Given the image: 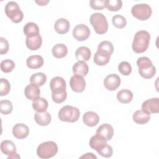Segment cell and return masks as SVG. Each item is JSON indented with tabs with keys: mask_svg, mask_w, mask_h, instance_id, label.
Segmentation results:
<instances>
[{
	"mask_svg": "<svg viewBox=\"0 0 159 159\" xmlns=\"http://www.w3.org/2000/svg\"><path fill=\"white\" fill-rule=\"evenodd\" d=\"M150 40V35L146 30H139L134 35L132 47L134 52L141 53L147 50Z\"/></svg>",
	"mask_w": 159,
	"mask_h": 159,
	"instance_id": "cell-1",
	"label": "cell"
},
{
	"mask_svg": "<svg viewBox=\"0 0 159 159\" xmlns=\"http://www.w3.org/2000/svg\"><path fill=\"white\" fill-rule=\"evenodd\" d=\"M137 65L139 74L145 79L152 78L156 73V68L148 57H142L139 58L137 60Z\"/></svg>",
	"mask_w": 159,
	"mask_h": 159,
	"instance_id": "cell-2",
	"label": "cell"
},
{
	"mask_svg": "<svg viewBox=\"0 0 159 159\" xmlns=\"http://www.w3.org/2000/svg\"><path fill=\"white\" fill-rule=\"evenodd\" d=\"M89 20L97 34L102 35L107 31L108 23L106 17L102 13L95 12L92 14Z\"/></svg>",
	"mask_w": 159,
	"mask_h": 159,
	"instance_id": "cell-3",
	"label": "cell"
},
{
	"mask_svg": "<svg viewBox=\"0 0 159 159\" xmlns=\"http://www.w3.org/2000/svg\"><path fill=\"white\" fill-rule=\"evenodd\" d=\"M58 152V146L55 142L47 141L40 143L37 148V154L42 159L54 157Z\"/></svg>",
	"mask_w": 159,
	"mask_h": 159,
	"instance_id": "cell-4",
	"label": "cell"
},
{
	"mask_svg": "<svg viewBox=\"0 0 159 159\" xmlns=\"http://www.w3.org/2000/svg\"><path fill=\"white\" fill-rule=\"evenodd\" d=\"M80 116L79 109L75 107L66 105L61 107L58 112V118L63 122H76Z\"/></svg>",
	"mask_w": 159,
	"mask_h": 159,
	"instance_id": "cell-5",
	"label": "cell"
},
{
	"mask_svg": "<svg viewBox=\"0 0 159 159\" xmlns=\"http://www.w3.org/2000/svg\"><path fill=\"white\" fill-rule=\"evenodd\" d=\"M6 15L14 23H19L22 21L24 14L19 5L14 1L7 2L5 6Z\"/></svg>",
	"mask_w": 159,
	"mask_h": 159,
	"instance_id": "cell-6",
	"label": "cell"
},
{
	"mask_svg": "<svg viewBox=\"0 0 159 159\" xmlns=\"http://www.w3.org/2000/svg\"><path fill=\"white\" fill-rule=\"evenodd\" d=\"M132 16L140 20H145L152 15V10L147 4H137L134 5L131 9Z\"/></svg>",
	"mask_w": 159,
	"mask_h": 159,
	"instance_id": "cell-7",
	"label": "cell"
},
{
	"mask_svg": "<svg viewBox=\"0 0 159 159\" xmlns=\"http://www.w3.org/2000/svg\"><path fill=\"white\" fill-rule=\"evenodd\" d=\"M1 152L7 155V158H20V156L16 152V147L13 142L8 140H3L1 143Z\"/></svg>",
	"mask_w": 159,
	"mask_h": 159,
	"instance_id": "cell-8",
	"label": "cell"
},
{
	"mask_svg": "<svg viewBox=\"0 0 159 159\" xmlns=\"http://www.w3.org/2000/svg\"><path fill=\"white\" fill-rule=\"evenodd\" d=\"M73 37L78 41L86 40L90 35L89 27L84 24H78L73 30Z\"/></svg>",
	"mask_w": 159,
	"mask_h": 159,
	"instance_id": "cell-9",
	"label": "cell"
},
{
	"mask_svg": "<svg viewBox=\"0 0 159 159\" xmlns=\"http://www.w3.org/2000/svg\"><path fill=\"white\" fill-rule=\"evenodd\" d=\"M142 110L149 114L158 113L159 98H153L145 101L142 104Z\"/></svg>",
	"mask_w": 159,
	"mask_h": 159,
	"instance_id": "cell-10",
	"label": "cell"
},
{
	"mask_svg": "<svg viewBox=\"0 0 159 159\" xmlns=\"http://www.w3.org/2000/svg\"><path fill=\"white\" fill-rule=\"evenodd\" d=\"M70 85L71 89L76 93H82L86 87V82L83 76L74 75L70 80Z\"/></svg>",
	"mask_w": 159,
	"mask_h": 159,
	"instance_id": "cell-11",
	"label": "cell"
},
{
	"mask_svg": "<svg viewBox=\"0 0 159 159\" xmlns=\"http://www.w3.org/2000/svg\"><path fill=\"white\" fill-rule=\"evenodd\" d=\"M52 94H58L66 91V82L65 80L60 76L53 78L50 83Z\"/></svg>",
	"mask_w": 159,
	"mask_h": 159,
	"instance_id": "cell-12",
	"label": "cell"
},
{
	"mask_svg": "<svg viewBox=\"0 0 159 159\" xmlns=\"http://www.w3.org/2000/svg\"><path fill=\"white\" fill-rule=\"evenodd\" d=\"M120 78L116 74L107 75L104 80V85L109 91H115L120 84Z\"/></svg>",
	"mask_w": 159,
	"mask_h": 159,
	"instance_id": "cell-13",
	"label": "cell"
},
{
	"mask_svg": "<svg viewBox=\"0 0 159 159\" xmlns=\"http://www.w3.org/2000/svg\"><path fill=\"white\" fill-rule=\"evenodd\" d=\"M12 134L17 139H23L29 135V129L25 124L18 123L13 127Z\"/></svg>",
	"mask_w": 159,
	"mask_h": 159,
	"instance_id": "cell-14",
	"label": "cell"
},
{
	"mask_svg": "<svg viewBox=\"0 0 159 159\" xmlns=\"http://www.w3.org/2000/svg\"><path fill=\"white\" fill-rule=\"evenodd\" d=\"M96 134L102 137L107 141H109L113 137L114 129L112 126L109 124H103L97 129Z\"/></svg>",
	"mask_w": 159,
	"mask_h": 159,
	"instance_id": "cell-15",
	"label": "cell"
},
{
	"mask_svg": "<svg viewBox=\"0 0 159 159\" xmlns=\"http://www.w3.org/2000/svg\"><path fill=\"white\" fill-rule=\"evenodd\" d=\"M107 140L101 136L94 135L89 140V146L97 152L103 149L107 145Z\"/></svg>",
	"mask_w": 159,
	"mask_h": 159,
	"instance_id": "cell-16",
	"label": "cell"
},
{
	"mask_svg": "<svg viewBox=\"0 0 159 159\" xmlns=\"http://www.w3.org/2000/svg\"><path fill=\"white\" fill-rule=\"evenodd\" d=\"M24 94L28 99L34 101L40 96V91L38 86L30 83L25 88Z\"/></svg>",
	"mask_w": 159,
	"mask_h": 159,
	"instance_id": "cell-17",
	"label": "cell"
},
{
	"mask_svg": "<svg viewBox=\"0 0 159 159\" xmlns=\"http://www.w3.org/2000/svg\"><path fill=\"white\" fill-rule=\"evenodd\" d=\"M83 121L87 126L94 127L98 124L99 121V116L94 112L88 111L83 115Z\"/></svg>",
	"mask_w": 159,
	"mask_h": 159,
	"instance_id": "cell-18",
	"label": "cell"
},
{
	"mask_svg": "<svg viewBox=\"0 0 159 159\" xmlns=\"http://www.w3.org/2000/svg\"><path fill=\"white\" fill-rule=\"evenodd\" d=\"M34 119L37 124L41 126H46L50 123L52 117L48 112H37L34 115Z\"/></svg>",
	"mask_w": 159,
	"mask_h": 159,
	"instance_id": "cell-19",
	"label": "cell"
},
{
	"mask_svg": "<svg viewBox=\"0 0 159 159\" xmlns=\"http://www.w3.org/2000/svg\"><path fill=\"white\" fill-rule=\"evenodd\" d=\"M70 27V22L64 18H60L57 19L54 25L55 31L59 34H65L67 33Z\"/></svg>",
	"mask_w": 159,
	"mask_h": 159,
	"instance_id": "cell-20",
	"label": "cell"
},
{
	"mask_svg": "<svg viewBox=\"0 0 159 159\" xmlns=\"http://www.w3.org/2000/svg\"><path fill=\"white\" fill-rule=\"evenodd\" d=\"M26 64L30 69H38L43 66V58L40 55H32L27 58Z\"/></svg>",
	"mask_w": 159,
	"mask_h": 159,
	"instance_id": "cell-21",
	"label": "cell"
},
{
	"mask_svg": "<svg viewBox=\"0 0 159 159\" xmlns=\"http://www.w3.org/2000/svg\"><path fill=\"white\" fill-rule=\"evenodd\" d=\"M42 43V39L39 35L27 37L25 40V44L28 48L31 50H37L40 48Z\"/></svg>",
	"mask_w": 159,
	"mask_h": 159,
	"instance_id": "cell-22",
	"label": "cell"
},
{
	"mask_svg": "<svg viewBox=\"0 0 159 159\" xmlns=\"http://www.w3.org/2000/svg\"><path fill=\"white\" fill-rule=\"evenodd\" d=\"M91 56V50L86 47H80L75 52V57L78 61L86 62L90 59Z\"/></svg>",
	"mask_w": 159,
	"mask_h": 159,
	"instance_id": "cell-23",
	"label": "cell"
},
{
	"mask_svg": "<svg viewBox=\"0 0 159 159\" xmlns=\"http://www.w3.org/2000/svg\"><path fill=\"white\" fill-rule=\"evenodd\" d=\"M132 119L137 124L143 125L150 120V114L145 112L142 110H137L134 113Z\"/></svg>",
	"mask_w": 159,
	"mask_h": 159,
	"instance_id": "cell-24",
	"label": "cell"
},
{
	"mask_svg": "<svg viewBox=\"0 0 159 159\" xmlns=\"http://www.w3.org/2000/svg\"><path fill=\"white\" fill-rule=\"evenodd\" d=\"M72 70L74 75H79L85 76L88 73L89 68L85 62L78 61L73 65Z\"/></svg>",
	"mask_w": 159,
	"mask_h": 159,
	"instance_id": "cell-25",
	"label": "cell"
},
{
	"mask_svg": "<svg viewBox=\"0 0 159 159\" xmlns=\"http://www.w3.org/2000/svg\"><path fill=\"white\" fill-rule=\"evenodd\" d=\"M117 100L123 104L130 102L133 99V93L131 91L127 89H122L117 94Z\"/></svg>",
	"mask_w": 159,
	"mask_h": 159,
	"instance_id": "cell-26",
	"label": "cell"
},
{
	"mask_svg": "<svg viewBox=\"0 0 159 159\" xmlns=\"http://www.w3.org/2000/svg\"><path fill=\"white\" fill-rule=\"evenodd\" d=\"M52 52L55 58H61L67 55L68 48L63 43H57L53 47Z\"/></svg>",
	"mask_w": 159,
	"mask_h": 159,
	"instance_id": "cell-27",
	"label": "cell"
},
{
	"mask_svg": "<svg viewBox=\"0 0 159 159\" xmlns=\"http://www.w3.org/2000/svg\"><path fill=\"white\" fill-rule=\"evenodd\" d=\"M23 31L27 37L39 35V26L34 22H27L24 27Z\"/></svg>",
	"mask_w": 159,
	"mask_h": 159,
	"instance_id": "cell-28",
	"label": "cell"
},
{
	"mask_svg": "<svg viewBox=\"0 0 159 159\" xmlns=\"http://www.w3.org/2000/svg\"><path fill=\"white\" fill-rule=\"evenodd\" d=\"M48 106V101L43 98L39 97L32 102V107L37 112H45Z\"/></svg>",
	"mask_w": 159,
	"mask_h": 159,
	"instance_id": "cell-29",
	"label": "cell"
},
{
	"mask_svg": "<svg viewBox=\"0 0 159 159\" xmlns=\"http://www.w3.org/2000/svg\"><path fill=\"white\" fill-rule=\"evenodd\" d=\"M110 57L109 54L96 52L94 56V62L99 66L106 65L109 61Z\"/></svg>",
	"mask_w": 159,
	"mask_h": 159,
	"instance_id": "cell-30",
	"label": "cell"
},
{
	"mask_svg": "<svg viewBox=\"0 0 159 159\" xmlns=\"http://www.w3.org/2000/svg\"><path fill=\"white\" fill-rule=\"evenodd\" d=\"M47 81V76L43 73H37L33 74L30 78L31 83L38 86H43Z\"/></svg>",
	"mask_w": 159,
	"mask_h": 159,
	"instance_id": "cell-31",
	"label": "cell"
},
{
	"mask_svg": "<svg viewBox=\"0 0 159 159\" xmlns=\"http://www.w3.org/2000/svg\"><path fill=\"white\" fill-rule=\"evenodd\" d=\"M113 51H114V47L112 43L107 40L102 41L99 44L98 47V50H97V52L107 53L110 55H112V53H113Z\"/></svg>",
	"mask_w": 159,
	"mask_h": 159,
	"instance_id": "cell-32",
	"label": "cell"
},
{
	"mask_svg": "<svg viewBox=\"0 0 159 159\" xmlns=\"http://www.w3.org/2000/svg\"><path fill=\"white\" fill-rule=\"evenodd\" d=\"M122 6V2L120 0H106L105 7L110 11H118Z\"/></svg>",
	"mask_w": 159,
	"mask_h": 159,
	"instance_id": "cell-33",
	"label": "cell"
},
{
	"mask_svg": "<svg viewBox=\"0 0 159 159\" xmlns=\"http://www.w3.org/2000/svg\"><path fill=\"white\" fill-rule=\"evenodd\" d=\"M112 22L113 25L118 29H122L125 27L127 24V20L125 18L119 14H116L112 17Z\"/></svg>",
	"mask_w": 159,
	"mask_h": 159,
	"instance_id": "cell-34",
	"label": "cell"
},
{
	"mask_svg": "<svg viewBox=\"0 0 159 159\" xmlns=\"http://www.w3.org/2000/svg\"><path fill=\"white\" fill-rule=\"evenodd\" d=\"M12 102L9 100H1L0 101V112L2 114L7 115L12 111Z\"/></svg>",
	"mask_w": 159,
	"mask_h": 159,
	"instance_id": "cell-35",
	"label": "cell"
},
{
	"mask_svg": "<svg viewBox=\"0 0 159 159\" xmlns=\"http://www.w3.org/2000/svg\"><path fill=\"white\" fill-rule=\"evenodd\" d=\"M15 63L10 59H6L1 61V70L4 73H10L15 68Z\"/></svg>",
	"mask_w": 159,
	"mask_h": 159,
	"instance_id": "cell-36",
	"label": "cell"
},
{
	"mask_svg": "<svg viewBox=\"0 0 159 159\" xmlns=\"http://www.w3.org/2000/svg\"><path fill=\"white\" fill-rule=\"evenodd\" d=\"M119 71L124 76L129 75L132 72V66L127 61H122L118 65Z\"/></svg>",
	"mask_w": 159,
	"mask_h": 159,
	"instance_id": "cell-37",
	"label": "cell"
},
{
	"mask_svg": "<svg viewBox=\"0 0 159 159\" xmlns=\"http://www.w3.org/2000/svg\"><path fill=\"white\" fill-rule=\"evenodd\" d=\"M11 89V85L7 80L1 78L0 83V96H3L7 95Z\"/></svg>",
	"mask_w": 159,
	"mask_h": 159,
	"instance_id": "cell-38",
	"label": "cell"
},
{
	"mask_svg": "<svg viewBox=\"0 0 159 159\" xmlns=\"http://www.w3.org/2000/svg\"><path fill=\"white\" fill-rule=\"evenodd\" d=\"M106 1L104 0H91L89 1L90 7L94 10H101L105 7Z\"/></svg>",
	"mask_w": 159,
	"mask_h": 159,
	"instance_id": "cell-39",
	"label": "cell"
},
{
	"mask_svg": "<svg viewBox=\"0 0 159 159\" xmlns=\"http://www.w3.org/2000/svg\"><path fill=\"white\" fill-rule=\"evenodd\" d=\"M66 97H67V93L66 91L58 94H52V100L55 103H58V104L61 103L63 101H65L66 99Z\"/></svg>",
	"mask_w": 159,
	"mask_h": 159,
	"instance_id": "cell-40",
	"label": "cell"
},
{
	"mask_svg": "<svg viewBox=\"0 0 159 159\" xmlns=\"http://www.w3.org/2000/svg\"><path fill=\"white\" fill-rule=\"evenodd\" d=\"M9 45L7 40L4 37L0 38V54H6L9 50Z\"/></svg>",
	"mask_w": 159,
	"mask_h": 159,
	"instance_id": "cell-41",
	"label": "cell"
},
{
	"mask_svg": "<svg viewBox=\"0 0 159 159\" xmlns=\"http://www.w3.org/2000/svg\"><path fill=\"white\" fill-rule=\"evenodd\" d=\"M98 153L102 157H104L106 158H109L112 155L113 149L110 145L107 144L106 146L103 149H102Z\"/></svg>",
	"mask_w": 159,
	"mask_h": 159,
	"instance_id": "cell-42",
	"label": "cell"
},
{
	"mask_svg": "<svg viewBox=\"0 0 159 159\" xmlns=\"http://www.w3.org/2000/svg\"><path fill=\"white\" fill-rule=\"evenodd\" d=\"M81 158H97V157L96 155H94L93 153H87L85 155H82L81 157H80Z\"/></svg>",
	"mask_w": 159,
	"mask_h": 159,
	"instance_id": "cell-43",
	"label": "cell"
},
{
	"mask_svg": "<svg viewBox=\"0 0 159 159\" xmlns=\"http://www.w3.org/2000/svg\"><path fill=\"white\" fill-rule=\"evenodd\" d=\"M39 6H45L49 2V1H35Z\"/></svg>",
	"mask_w": 159,
	"mask_h": 159,
	"instance_id": "cell-44",
	"label": "cell"
}]
</instances>
